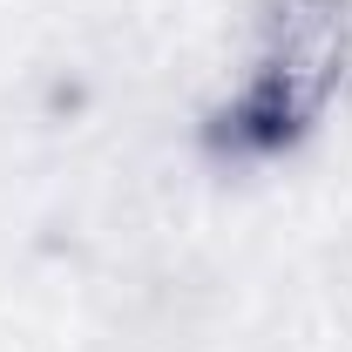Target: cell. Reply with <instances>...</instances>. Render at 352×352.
Instances as JSON below:
<instances>
[{
    "mask_svg": "<svg viewBox=\"0 0 352 352\" xmlns=\"http://www.w3.org/2000/svg\"><path fill=\"white\" fill-rule=\"evenodd\" d=\"M352 61L346 0H271L244 88L210 116V149L223 156H278L325 116Z\"/></svg>",
    "mask_w": 352,
    "mask_h": 352,
    "instance_id": "cell-1",
    "label": "cell"
}]
</instances>
